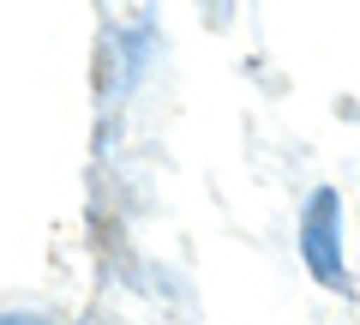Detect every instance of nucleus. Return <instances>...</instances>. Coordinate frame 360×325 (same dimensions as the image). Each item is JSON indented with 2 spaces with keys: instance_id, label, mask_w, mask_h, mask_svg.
<instances>
[{
  "instance_id": "obj_2",
  "label": "nucleus",
  "mask_w": 360,
  "mask_h": 325,
  "mask_svg": "<svg viewBox=\"0 0 360 325\" xmlns=\"http://www.w3.org/2000/svg\"><path fill=\"white\" fill-rule=\"evenodd\" d=\"M6 325H42V319H25V313H6Z\"/></svg>"
},
{
  "instance_id": "obj_1",
  "label": "nucleus",
  "mask_w": 360,
  "mask_h": 325,
  "mask_svg": "<svg viewBox=\"0 0 360 325\" xmlns=\"http://www.w3.org/2000/svg\"><path fill=\"white\" fill-rule=\"evenodd\" d=\"M300 259H307V271L319 277V283L342 289L348 271H342V199L330 193V187H319V193L307 199V217H300Z\"/></svg>"
}]
</instances>
